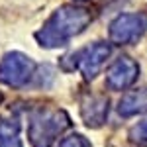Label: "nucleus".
<instances>
[{"mask_svg":"<svg viewBox=\"0 0 147 147\" xmlns=\"http://www.w3.org/2000/svg\"><path fill=\"white\" fill-rule=\"evenodd\" d=\"M59 147H90V141L84 139L82 136H79V134H73V136L65 137L59 143Z\"/></svg>","mask_w":147,"mask_h":147,"instance_id":"11","label":"nucleus"},{"mask_svg":"<svg viewBox=\"0 0 147 147\" xmlns=\"http://www.w3.org/2000/svg\"><path fill=\"white\" fill-rule=\"evenodd\" d=\"M34 63L22 53H8L0 63V80L10 86H22L32 77Z\"/></svg>","mask_w":147,"mask_h":147,"instance_id":"4","label":"nucleus"},{"mask_svg":"<svg viewBox=\"0 0 147 147\" xmlns=\"http://www.w3.org/2000/svg\"><path fill=\"white\" fill-rule=\"evenodd\" d=\"M0 147H22L18 137H0Z\"/></svg>","mask_w":147,"mask_h":147,"instance_id":"12","label":"nucleus"},{"mask_svg":"<svg viewBox=\"0 0 147 147\" xmlns=\"http://www.w3.org/2000/svg\"><path fill=\"white\" fill-rule=\"evenodd\" d=\"M71 122L63 110H37L30 120V141L34 147H49L61 131H65Z\"/></svg>","mask_w":147,"mask_h":147,"instance_id":"2","label":"nucleus"},{"mask_svg":"<svg viewBox=\"0 0 147 147\" xmlns=\"http://www.w3.org/2000/svg\"><path fill=\"white\" fill-rule=\"evenodd\" d=\"M110 45L108 43H92L90 47H86V49H80L79 53H73V57L77 59L75 61V67L80 69V73L86 77V79H94L96 75H98V71L102 69L104 65V61L108 59L110 55Z\"/></svg>","mask_w":147,"mask_h":147,"instance_id":"5","label":"nucleus"},{"mask_svg":"<svg viewBox=\"0 0 147 147\" xmlns=\"http://www.w3.org/2000/svg\"><path fill=\"white\" fill-rule=\"evenodd\" d=\"M80 114L88 127H100L108 116V98L106 96H88L80 106Z\"/></svg>","mask_w":147,"mask_h":147,"instance_id":"7","label":"nucleus"},{"mask_svg":"<svg viewBox=\"0 0 147 147\" xmlns=\"http://www.w3.org/2000/svg\"><path fill=\"white\" fill-rule=\"evenodd\" d=\"M90 12L84 8L63 6L61 10H57L49 18V22L43 26V30L37 34V39L45 47L65 45L69 37H73L75 34H80L90 24Z\"/></svg>","mask_w":147,"mask_h":147,"instance_id":"1","label":"nucleus"},{"mask_svg":"<svg viewBox=\"0 0 147 147\" xmlns=\"http://www.w3.org/2000/svg\"><path fill=\"white\" fill-rule=\"evenodd\" d=\"M147 32V14H122L110 24V39L116 45H127Z\"/></svg>","mask_w":147,"mask_h":147,"instance_id":"3","label":"nucleus"},{"mask_svg":"<svg viewBox=\"0 0 147 147\" xmlns=\"http://www.w3.org/2000/svg\"><path fill=\"white\" fill-rule=\"evenodd\" d=\"M18 131H20V122H18V118L0 116V137H16Z\"/></svg>","mask_w":147,"mask_h":147,"instance_id":"9","label":"nucleus"},{"mask_svg":"<svg viewBox=\"0 0 147 147\" xmlns=\"http://www.w3.org/2000/svg\"><path fill=\"white\" fill-rule=\"evenodd\" d=\"M139 65L129 57H120L106 73V86L110 90H125L137 79Z\"/></svg>","mask_w":147,"mask_h":147,"instance_id":"6","label":"nucleus"},{"mask_svg":"<svg viewBox=\"0 0 147 147\" xmlns=\"http://www.w3.org/2000/svg\"><path fill=\"white\" fill-rule=\"evenodd\" d=\"M129 137L134 141H147V118L137 122L131 129H129Z\"/></svg>","mask_w":147,"mask_h":147,"instance_id":"10","label":"nucleus"},{"mask_svg":"<svg viewBox=\"0 0 147 147\" xmlns=\"http://www.w3.org/2000/svg\"><path fill=\"white\" fill-rule=\"evenodd\" d=\"M118 112L124 118L147 112V88H137V90L125 92L120 104H118Z\"/></svg>","mask_w":147,"mask_h":147,"instance_id":"8","label":"nucleus"}]
</instances>
